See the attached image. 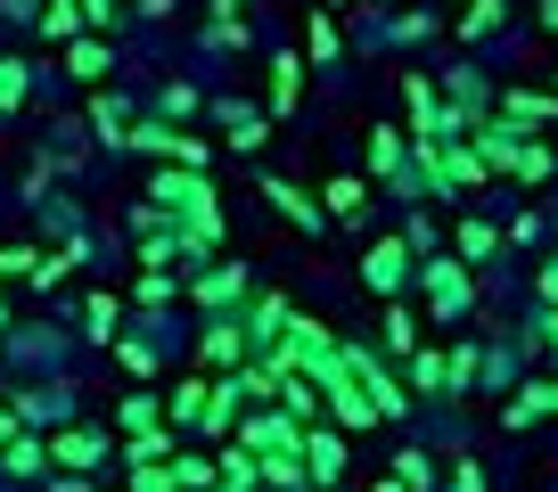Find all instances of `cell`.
Instances as JSON below:
<instances>
[{
    "label": "cell",
    "mask_w": 558,
    "mask_h": 492,
    "mask_svg": "<svg viewBox=\"0 0 558 492\" xmlns=\"http://www.w3.org/2000/svg\"><path fill=\"white\" fill-rule=\"evenodd\" d=\"M418 280H427V312H436V320H460V312L476 304L469 263H452V255H427V263H418Z\"/></svg>",
    "instance_id": "obj_1"
},
{
    "label": "cell",
    "mask_w": 558,
    "mask_h": 492,
    "mask_svg": "<svg viewBox=\"0 0 558 492\" xmlns=\"http://www.w3.org/2000/svg\"><path fill=\"white\" fill-rule=\"evenodd\" d=\"M337 361L353 369V386L369 394V410H378V419H402V410H411V394L395 386V369H378V361H369L362 345H337Z\"/></svg>",
    "instance_id": "obj_2"
},
{
    "label": "cell",
    "mask_w": 558,
    "mask_h": 492,
    "mask_svg": "<svg viewBox=\"0 0 558 492\" xmlns=\"http://www.w3.org/2000/svg\"><path fill=\"white\" fill-rule=\"evenodd\" d=\"M239 443L246 452H304V419H288V410H255V419H239Z\"/></svg>",
    "instance_id": "obj_3"
},
{
    "label": "cell",
    "mask_w": 558,
    "mask_h": 492,
    "mask_svg": "<svg viewBox=\"0 0 558 492\" xmlns=\"http://www.w3.org/2000/svg\"><path fill=\"white\" fill-rule=\"evenodd\" d=\"M362 280H369V296H395V287L411 280V246H402V238H378V246L362 255Z\"/></svg>",
    "instance_id": "obj_4"
},
{
    "label": "cell",
    "mask_w": 558,
    "mask_h": 492,
    "mask_svg": "<svg viewBox=\"0 0 558 492\" xmlns=\"http://www.w3.org/2000/svg\"><path fill=\"white\" fill-rule=\"evenodd\" d=\"M345 476V435L337 427H313L304 435V484H337Z\"/></svg>",
    "instance_id": "obj_5"
},
{
    "label": "cell",
    "mask_w": 558,
    "mask_h": 492,
    "mask_svg": "<svg viewBox=\"0 0 558 492\" xmlns=\"http://www.w3.org/2000/svg\"><path fill=\"white\" fill-rule=\"evenodd\" d=\"M190 296L206 304V312H222V304H239L246 296V271H230V263H214L206 280H190Z\"/></svg>",
    "instance_id": "obj_6"
},
{
    "label": "cell",
    "mask_w": 558,
    "mask_h": 492,
    "mask_svg": "<svg viewBox=\"0 0 558 492\" xmlns=\"http://www.w3.org/2000/svg\"><path fill=\"white\" fill-rule=\"evenodd\" d=\"M99 452H107V435H90V427H66V435H50V468H90Z\"/></svg>",
    "instance_id": "obj_7"
},
{
    "label": "cell",
    "mask_w": 558,
    "mask_h": 492,
    "mask_svg": "<svg viewBox=\"0 0 558 492\" xmlns=\"http://www.w3.org/2000/svg\"><path fill=\"white\" fill-rule=\"evenodd\" d=\"M263 197H271V206L288 213V222H296V230H320V206H313V197L296 189V181H263Z\"/></svg>",
    "instance_id": "obj_8"
},
{
    "label": "cell",
    "mask_w": 558,
    "mask_h": 492,
    "mask_svg": "<svg viewBox=\"0 0 558 492\" xmlns=\"http://www.w3.org/2000/svg\"><path fill=\"white\" fill-rule=\"evenodd\" d=\"M206 361L214 369H239L246 361V329H239V320H214V329H206Z\"/></svg>",
    "instance_id": "obj_9"
},
{
    "label": "cell",
    "mask_w": 558,
    "mask_h": 492,
    "mask_svg": "<svg viewBox=\"0 0 558 492\" xmlns=\"http://www.w3.org/2000/svg\"><path fill=\"white\" fill-rule=\"evenodd\" d=\"M0 468H9V476H41V468H50V443L9 435V443H0Z\"/></svg>",
    "instance_id": "obj_10"
},
{
    "label": "cell",
    "mask_w": 558,
    "mask_h": 492,
    "mask_svg": "<svg viewBox=\"0 0 558 492\" xmlns=\"http://www.w3.org/2000/svg\"><path fill=\"white\" fill-rule=\"evenodd\" d=\"M436 164H444V181H460V189H469V181H485V173H493V164L476 157V148H460V140H444V157H436Z\"/></svg>",
    "instance_id": "obj_11"
},
{
    "label": "cell",
    "mask_w": 558,
    "mask_h": 492,
    "mask_svg": "<svg viewBox=\"0 0 558 492\" xmlns=\"http://www.w3.org/2000/svg\"><path fill=\"white\" fill-rule=\"evenodd\" d=\"M214 403V386H197V378H181V394H165V410H173V427H197Z\"/></svg>",
    "instance_id": "obj_12"
},
{
    "label": "cell",
    "mask_w": 558,
    "mask_h": 492,
    "mask_svg": "<svg viewBox=\"0 0 558 492\" xmlns=\"http://www.w3.org/2000/svg\"><path fill=\"white\" fill-rule=\"evenodd\" d=\"M402 148H411V132L378 123V132H369V173H395V164H402Z\"/></svg>",
    "instance_id": "obj_13"
},
{
    "label": "cell",
    "mask_w": 558,
    "mask_h": 492,
    "mask_svg": "<svg viewBox=\"0 0 558 492\" xmlns=\"http://www.w3.org/2000/svg\"><path fill=\"white\" fill-rule=\"evenodd\" d=\"M296 99H304V66H296V58H271V107L288 115Z\"/></svg>",
    "instance_id": "obj_14"
},
{
    "label": "cell",
    "mask_w": 558,
    "mask_h": 492,
    "mask_svg": "<svg viewBox=\"0 0 558 492\" xmlns=\"http://www.w3.org/2000/svg\"><path fill=\"white\" fill-rule=\"evenodd\" d=\"M181 443L165 435V427H148V435H123V459H132V468H148V459H173Z\"/></svg>",
    "instance_id": "obj_15"
},
{
    "label": "cell",
    "mask_w": 558,
    "mask_h": 492,
    "mask_svg": "<svg viewBox=\"0 0 558 492\" xmlns=\"http://www.w3.org/2000/svg\"><path fill=\"white\" fill-rule=\"evenodd\" d=\"M116 419H123V435H148V427L165 419V394H132V403H123Z\"/></svg>",
    "instance_id": "obj_16"
},
{
    "label": "cell",
    "mask_w": 558,
    "mask_h": 492,
    "mask_svg": "<svg viewBox=\"0 0 558 492\" xmlns=\"http://www.w3.org/2000/svg\"><path fill=\"white\" fill-rule=\"evenodd\" d=\"M222 123H230V148H263V140H271V123L246 115V107H222Z\"/></svg>",
    "instance_id": "obj_17"
},
{
    "label": "cell",
    "mask_w": 558,
    "mask_h": 492,
    "mask_svg": "<svg viewBox=\"0 0 558 492\" xmlns=\"http://www.w3.org/2000/svg\"><path fill=\"white\" fill-rule=\"evenodd\" d=\"M66 66L83 74V83H99L107 74V41H66Z\"/></svg>",
    "instance_id": "obj_18"
},
{
    "label": "cell",
    "mask_w": 558,
    "mask_h": 492,
    "mask_svg": "<svg viewBox=\"0 0 558 492\" xmlns=\"http://www.w3.org/2000/svg\"><path fill=\"white\" fill-rule=\"evenodd\" d=\"M542 115H550L542 90H509V99H501V123H542Z\"/></svg>",
    "instance_id": "obj_19"
},
{
    "label": "cell",
    "mask_w": 558,
    "mask_h": 492,
    "mask_svg": "<svg viewBox=\"0 0 558 492\" xmlns=\"http://www.w3.org/2000/svg\"><path fill=\"white\" fill-rule=\"evenodd\" d=\"M542 410H550V386H525L518 403H501V419H509V427H534Z\"/></svg>",
    "instance_id": "obj_20"
},
{
    "label": "cell",
    "mask_w": 558,
    "mask_h": 492,
    "mask_svg": "<svg viewBox=\"0 0 558 492\" xmlns=\"http://www.w3.org/2000/svg\"><path fill=\"white\" fill-rule=\"evenodd\" d=\"M74 25H83L74 0H50V9H41V34H50V41H74Z\"/></svg>",
    "instance_id": "obj_21"
},
{
    "label": "cell",
    "mask_w": 558,
    "mask_h": 492,
    "mask_svg": "<svg viewBox=\"0 0 558 492\" xmlns=\"http://www.w3.org/2000/svg\"><path fill=\"white\" fill-rule=\"evenodd\" d=\"M395 484H402V492H427V484H436V468H427V452H402V459H395Z\"/></svg>",
    "instance_id": "obj_22"
},
{
    "label": "cell",
    "mask_w": 558,
    "mask_h": 492,
    "mask_svg": "<svg viewBox=\"0 0 558 492\" xmlns=\"http://www.w3.org/2000/svg\"><path fill=\"white\" fill-rule=\"evenodd\" d=\"M132 492H181L173 459H148V468H132Z\"/></svg>",
    "instance_id": "obj_23"
},
{
    "label": "cell",
    "mask_w": 558,
    "mask_h": 492,
    "mask_svg": "<svg viewBox=\"0 0 558 492\" xmlns=\"http://www.w3.org/2000/svg\"><path fill=\"white\" fill-rule=\"evenodd\" d=\"M386 353H418V320L402 312V304L386 312Z\"/></svg>",
    "instance_id": "obj_24"
},
{
    "label": "cell",
    "mask_w": 558,
    "mask_h": 492,
    "mask_svg": "<svg viewBox=\"0 0 558 492\" xmlns=\"http://www.w3.org/2000/svg\"><path fill=\"white\" fill-rule=\"evenodd\" d=\"M173 476H181V492H206V484H214V459H197V452H173Z\"/></svg>",
    "instance_id": "obj_25"
},
{
    "label": "cell",
    "mask_w": 558,
    "mask_h": 492,
    "mask_svg": "<svg viewBox=\"0 0 558 492\" xmlns=\"http://www.w3.org/2000/svg\"><path fill=\"white\" fill-rule=\"evenodd\" d=\"M493 25H501V0H469V17H460V34H493Z\"/></svg>",
    "instance_id": "obj_26"
},
{
    "label": "cell",
    "mask_w": 558,
    "mask_h": 492,
    "mask_svg": "<svg viewBox=\"0 0 558 492\" xmlns=\"http://www.w3.org/2000/svg\"><path fill=\"white\" fill-rule=\"evenodd\" d=\"M411 386L418 394H444V353H418V361H411Z\"/></svg>",
    "instance_id": "obj_27"
},
{
    "label": "cell",
    "mask_w": 558,
    "mask_h": 492,
    "mask_svg": "<svg viewBox=\"0 0 558 492\" xmlns=\"http://www.w3.org/2000/svg\"><path fill=\"white\" fill-rule=\"evenodd\" d=\"M509 173H518V181H550V148H534V140H525V148H518V164H509Z\"/></svg>",
    "instance_id": "obj_28"
},
{
    "label": "cell",
    "mask_w": 558,
    "mask_h": 492,
    "mask_svg": "<svg viewBox=\"0 0 558 492\" xmlns=\"http://www.w3.org/2000/svg\"><path fill=\"white\" fill-rule=\"evenodd\" d=\"M116 361L132 369V378H148V369H157V353H148V345H132V336H116Z\"/></svg>",
    "instance_id": "obj_29"
},
{
    "label": "cell",
    "mask_w": 558,
    "mask_h": 492,
    "mask_svg": "<svg viewBox=\"0 0 558 492\" xmlns=\"http://www.w3.org/2000/svg\"><path fill=\"white\" fill-rule=\"evenodd\" d=\"M83 320H90V336H99V345H116V336H107V329H116V296H90Z\"/></svg>",
    "instance_id": "obj_30"
},
{
    "label": "cell",
    "mask_w": 558,
    "mask_h": 492,
    "mask_svg": "<svg viewBox=\"0 0 558 492\" xmlns=\"http://www.w3.org/2000/svg\"><path fill=\"white\" fill-rule=\"evenodd\" d=\"M25 99V66H17V58H0V107H17Z\"/></svg>",
    "instance_id": "obj_31"
},
{
    "label": "cell",
    "mask_w": 558,
    "mask_h": 492,
    "mask_svg": "<svg viewBox=\"0 0 558 492\" xmlns=\"http://www.w3.org/2000/svg\"><path fill=\"white\" fill-rule=\"evenodd\" d=\"M329 213H362V181H329Z\"/></svg>",
    "instance_id": "obj_32"
},
{
    "label": "cell",
    "mask_w": 558,
    "mask_h": 492,
    "mask_svg": "<svg viewBox=\"0 0 558 492\" xmlns=\"http://www.w3.org/2000/svg\"><path fill=\"white\" fill-rule=\"evenodd\" d=\"M313 58H337V25L320 17V9H313Z\"/></svg>",
    "instance_id": "obj_33"
},
{
    "label": "cell",
    "mask_w": 558,
    "mask_h": 492,
    "mask_svg": "<svg viewBox=\"0 0 558 492\" xmlns=\"http://www.w3.org/2000/svg\"><path fill=\"white\" fill-rule=\"evenodd\" d=\"M534 287H542V304H558V255H550V263L534 271Z\"/></svg>",
    "instance_id": "obj_34"
},
{
    "label": "cell",
    "mask_w": 558,
    "mask_h": 492,
    "mask_svg": "<svg viewBox=\"0 0 558 492\" xmlns=\"http://www.w3.org/2000/svg\"><path fill=\"white\" fill-rule=\"evenodd\" d=\"M9 271H34V255H25V246H0V280H9Z\"/></svg>",
    "instance_id": "obj_35"
},
{
    "label": "cell",
    "mask_w": 558,
    "mask_h": 492,
    "mask_svg": "<svg viewBox=\"0 0 558 492\" xmlns=\"http://www.w3.org/2000/svg\"><path fill=\"white\" fill-rule=\"evenodd\" d=\"M74 9H83L90 25H116V0H74Z\"/></svg>",
    "instance_id": "obj_36"
},
{
    "label": "cell",
    "mask_w": 558,
    "mask_h": 492,
    "mask_svg": "<svg viewBox=\"0 0 558 492\" xmlns=\"http://www.w3.org/2000/svg\"><path fill=\"white\" fill-rule=\"evenodd\" d=\"M452 492H485V476H476V468H452Z\"/></svg>",
    "instance_id": "obj_37"
},
{
    "label": "cell",
    "mask_w": 558,
    "mask_h": 492,
    "mask_svg": "<svg viewBox=\"0 0 558 492\" xmlns=\"http://www.w3.org/2000/svg\"><path fill=\"white\" fill-rule=\"evenodd\" d=\"M542 25H550V34H558V0H542Z\"/></svg>",
    "instance_id": "obj_38"
},
{
    "label": "cell",
    "mask_w": 558,
    "mask_h": 492,
    "mask_svg": "<svg viewBox=\"0 0 558 492\" xmlns=\"http://www.w3.org/2000/svg\"><path fill=\"white\" fill-rule=\"evenodd\" d=\"M542 336H550V345H558V304H550V320H542Z\"/></svg>",
    "instance_id": "obj_39"
},
{
    "label": "cell",
    "mask_w": 558,
    "mask_h": 492,
    "mask_svg": "<svg viewBox=\"0 0 558 492\" xmlns=\"http://www.w3.org/2000/svg\"><path fill=\"white\" fill-rule=\"evenodd\" d=\"M9 435H17V419H9V410H0V443H9Z\"/></svg>",
    "instance_id": "obj_40"
},
{
    "label": "cell",
    "mask_w": 558,
    "mask_h": 492,
    "mask_svg": "<svg viewBox=\"0 0 558 492\" xmlns=\"http://www.w3.org/2000/svg\"><path fill=\"white\" fill-rule=\"evenodd\" d=\"M369 492H402V484H395V476H378V484H369Z\"/></svg>",
    "instance_id": "obj_41"
},
{
    "label": "cell",
    "mask_w": 558,
    "mask_h": 492,
    "mask_svg": "<svg viewBox=\"0 0 558 492\" xmlns=\"http://www.w3.org/2000/svg\"><path fill=\"white\" fill-rule=\"evenodd\" d=\"M206 492H246V484H206Z\"/></svg>",
    "instance_id": "obj_42"
},
{
    "label": "cell",
    "mask_w": 558,
    "mask_h": 492,
    "mask_svg": "<svg viewBox=\"0 0 558 492\" xmlns=\"http://www.w3.org/2000/svg\"><path fill=\"white\" fill-rule=\"evenodd\" d=\"M0 329H9V304H0Z\"/></svg>",
    "instance_id": "obj_43"
}]
</instances>
